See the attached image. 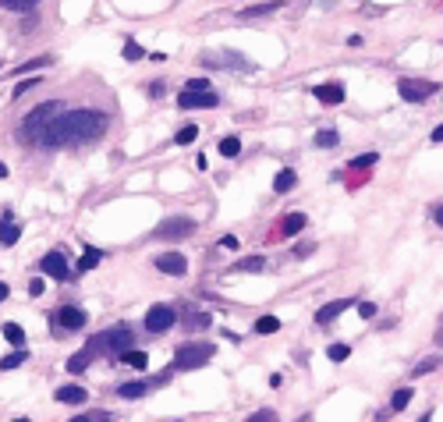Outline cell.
I'll use <instances>...</instances> for the list:
<instances>
[{
    "label": "cell",
    "instance_id": "43",
    "mask_svg": "<svg viewBox=\"0 0 443 422\" xmlns=\"http://www.w3.org/2000/svg\"><path fill=\"white\" fill-rule=\"evenodd\" d=\"M312 249H316V245H298V249H294V256H298V259H305Z\"/></svg>",
    "mask_w": 443,
    "mask_h": 422
},
{
    "label": "cell",
    "instance_id": "2",
    "mask_svg": "<svg viewBox=\"0 0 443 422\" xmlns=\"http://www.w3.org/2000/svg\"><path fill=\"white\" fill-rule=\"evenodd\" d=\"M132 344H135L132 326H114V330H107V334H96L93 341L85 344V351H89V355H96V351H107V355H125V351H132Z\"/></svg>",
    "mask_w": 443,
    "mask_h": 422
},
{
    "label": "cell",
    "instance_id": "19",
    "mask_svg": "<svg viewBox=\"0 0 443 422\" xmlns=\"http://www.w3.org/2000/svg\"><path fill=\"white\" fill-rule=\"evenodd\" d=\"M103 259V252L100 249H85L82 252V259H78V274H89V270H96V263Z\"/></svg>",
    "mask_w": 443,
    "mask_h": 422
},
{
    "label": "cell",
    "instance_id": "30",
    "mask_svg": "<svg viewBox=\"0 0 443 422\" xmlns=\"http://www.w3.org/2000/svg\"><path fill=\"white\" fill-rule=\"evenodd\" d=\"M36 4H39V0H0V8H8V11H28Z\"/></svg>",
    "mask_w": 443,
    "mask_h": 422
},
{
    "label": "cell",
    "instance_id": "37",
    "mask_svg": "<svg viewBox=\"0 0 443 422\" xmlns=\"http://www.w3.org/2000/svg\"><path fill=\"white\" fill-rule=\"evenodd\" d=\"M125 57H128V60H138V57H142V46L128 39V43H125Z\"/></svg>",
    "mask_w": 443,
    "mask_h": 422
},
{
    "label": "cell",
    "instance_id": "18",
    "mask_svg": "<svg viewBox=\"0 0 443 422\" xmlns=\"http://www.w3.org/2000/svg\"><path fill=\"white\" fill-rule=\"evenodd\" d=\"M294 185H298V174H294V170H280L277 177H273V188L284 195V192H291Z\"/></svg>",
    "mask_w": 443,
    "mask_h": 422
},
{
    "label": "cell",
    "instance_id": "36",
    "mask_svg": "<svg viewBox=\"0 0 443 422\" xmlns=\"http://www.w3.org/2000/svg\"><path fill=\"white\" fill-rule=\"evenodd\" d=\"M337 139H341L337 132H319V135H316V146H334Z\"/></svg>",
    "mask_w": 443,
    "mask_h": 422
},
{
    "label": "cell",
    "instance_id": "33",
    "mask_svg": "<svg viewBox=\"0 0 443 422\" xmlns=\"http://www.w3.org/2000/svg\"><path fill=\"white\" fill-rule=\"evenodd\" d=\"M376 160H379L376 153H362V157H354V160H351V167H354V170H362V167H372Z\"/></svg>",
    "mask_w": 443,
    "mask_h": 422
},
{
    "label": "cell",
    "instance_id": "5",
    "mask_svg": "<svg viewBox=\"0 0 443 422\" xmlns=\"http://www.w3.org/2000/svg\"><path fill=\"white\" fill-rule=\"evenodd\" d=\"M397 93H401V100H408V103H426L429 96H436V85L426 82V78H401V82H397Z\"/></svg>",
    "mask_w": 443,
    "mask_h": 422
},
{
    "label": "cell",
    "instance_id": "27",
    "mask_svg": "<svg viewBox=\"0 0 443 422\" xmlns=\"http://www.w3.org/2000/svg\"><path fill=\"white\" fill-rule=\"evenodd\" d=\"M25 358H28L25 351H11L8 358H0V369H4V373H8V369H18V366H21Z\"/></svg>",
    "mask_w": 443,
    "mask_h": 422
},
{
    "label": "cell",
    "instance_id": "12",
    "mask_svg": "<svg viewBox=\"0 0 443 422\" xmlns=\"http://www.w3.org/2000/svg\"><path fill=\"white\" fill-rule=\"evenodd\" d=\"M312 96H316L319 103H327V107H337V103H344V85H337V82H323V85L312 89Z\"/></svg>",
    "mask_w": 443,
    "mask_h": 422
},
{
    "label": "cell",
    "instance_id": "51",
    "mask_svg": "<svg viewBox=\"0 0 443 422\" xmlns=\"http://www.w3.org/2000/svg\"><path fill=\"white\" fill-rule=\"evenodd\" d=\"M11 422H33V419H11Z\"/></svg>",
    "mask_w": 443,
    "mask_h": 422
},
{
    "label": "cell",
    "instance_id": "38",
    "mask_svg": "<svg viewBox=\"0 0 443 422\" xmlns=\"http://www.w3.org/2000/svg\"><path fill=\"white\" fill-rule=\"evenodd\" d=\"M359 313H362V319H372L376 316V306H372V301H359Z\"/></svg>",
    "mask_w": 443,
    "mask_h": 422
},
{
    "label": "cell",
    "instance_id": "8",
    "mask_svg": "<svg viewBox=\"0 0 443 422\" xmlns=\"http://www.w3.org/2000/svg\"><path fill=\"white\" fill-rule=\"evenodd\" d=\"M174 323H177V313L170 306H150V313H145V330L150 334H163Z\"/></svg>",
    "mask_w": 443,
    "mask_h": 422
},
{
    "label": "cell",
    "instance_id": "1",
    "mask_svg": "<svg viewBox=\"0 0 443 422\" xmlns=\"http://www.w3.org/2000/svg\"><path fill=\"white\" fill-rule=\"evenodd\" d=\"M103 132H107V114H100V110H64L46 125L39 142L50 146V149L82 146V142H96Z\"/></svg>",
    "mask_w": 443,
    "mask_h": 422
},
{
    "label": "cell",
    "instance_id": "50",
    "mask_svg": "<svg viewBox=\"0 0 443 422\" xmlns=\"http://www.w3.org/2000/svg\"><path fill=\"white\" fill-rule=\"evenodd\" d=\"M0 177H8V167L4 164H0Z\"/></svg>",
    "mask_w": 443,
    "mask_h": 422
},
{
    "label": "cell",
    "instance_id": "6",
    "mask_svg": "<svg viewBox=\"0 0 443 422\" xmlns=\"http://www.w3.org/2000/svg\"><path fill=\"white\" fill-rule=\"evenodd\" d=\"M50 323H53V334H75V330L85 326V313L75 309V306H64V309H57L50 316Z\"/></svg>",
    "mask_w": 443,
    "mask_h": 422
},
{
    "label": "cell",
    "instance_id": "42",
    "mask_svg": "<svg viewBox=\"0 0 443 422\" xmlns=\"http://www.w3.org/2000/svg\"><path fill=\"white\" fill-rule=\"evenodd\" d=\"M28 291H33V294H43V281H39V277L28 281Z\"/></svg>",
    "mask_w": 443,
    "mask_h": 422
},
{
    "label": "cell",
    "instance_id": "49",
    "mask_svg": "<svg viewBox=\"0 0 443 422\" xmlns=\"http://www.w3.org/2000/svg\"><path fill=\"white\" fill-rule=\"evenodd\" d=\"M433 142H443V125H440V128L433 132Z\"/></svg>",
    "mask_w": 443,
    "mask_h": 422
},
{
    "label": "cell",
    "instance_id": "41",
    "mask_svg": "<svg viewBox=\"0 0 443 422\" xmlns=\"http://www.w3.org/2000/svg\"><path fill=\"white\" fill-rule=\"evenodd\" d=\"M185 89H210V82H206V78H192Z\"/></svg>",
    "mask_w": 443,
    "mask_h": 422
},
{
    "label": "cell",
    "instance_id": "29",
    "mask_svg": "<svg viewBox=\"0 0 443 422\" xmlns=\"http://www.w3.org/2000/svg\"><path fill=\"white\" fill-rule=\"evenodd\" d=\"M408 401H411V387H401L397 394L390 398V408H394V412H401V408H408Z\"/></svg>",
    "mask_w": 443,
    "mask_h": 422
},
{
    "label": "cell",
    "instance_id": "17",
    "mask_svg": "<svg viewBox=\"0 0 443 422\" xmlns=\"http://www.w3.org/2000/svg\"><path fill=\"white\" fill-rule=\"evenodd\" d=\"M302 227H305V213H287V217H284V224H280L284 238H291V234H298Z\"/></svg>",
    "mask_w": 443,
    "mask_h": 422
},
{
    "label": "cell",
    "instance_id": "34",
    "mask_svg": "<svg viewBox=\"0 0 443 422\" xmlns=\"http://www.w3.org/2000/svg\"><path fill=\"white\" fill-rule=\"evenodd\" d=\"M436 366H440V362H436V358H429V362H419V366H415V369H411V376H426V373H433Z\"/></svg>",
    "mask_w": 443,
    "mask_h": 422
},
{
    "label": "cell",
    "instance_id": "13",
    "mask_svg": "<svg viewBox=\"0 0 443 422\" xmlns=\"http://www.w3.org/2000/svg\"><path fill=\"white\" fill-rule=\"evenodd\" d=\"M351 306H354L351 298H337V301H330V306H323V309L316 313V323H319V326H330V323H334L341 313H347Z\"/></svg>",
    "mask_w": 443,
    "mask_h": 422
},
{
    "label": "cell",
    "instance_id": "47",
    "mask_svg": "<svg viewBox=\"0 0 443 422\" xmlns=\"http://www.w3.org/2000/svg\"><path fill=\"white\" fill-rule=\"evenodd\" d=\"M68 422H93V415H75V419H68Z\"/></svg>",
    "mask_w": 443,
    "mask_h": 422
},
{
    "label": "cell",
    "instance_id": "4",
    "mask_svg": "<svg viewBox=\"0 0 443 422\" xmlns=\"http://www.w3.org/2000/svg\"><path fill=\"white\" fill-rule=\"evenodd\" d=\"M213 344H181L174 355V369H195V366H206L213 358Z\"/></svg>",
    "mask_w": 443,
    "mask_h": 422
},
{
    "label": "cell",
    "instance_id": "40",
    "mask_svg": "<svg viewBox=\"0 0 443 422\" xmlns=\"http://www.w3.org/2000/svg\"><path fill=\"white\" fill-rule=\"evenodd\" d=\"M220 249H230V252H234V249H238V238H234V234H224V238H220Z\"/></svg>",
    "mask_w": 443,
    "mask_h": 422
},
{
    "label": "cell",
    "instance_id": "24",
    "mask_svg": "<svg viewBox=\"0 0 443 422\" xmlns=\"http://www.w3.org/2000/svg\"><path fill=\"white\" fill-rule=\"evenodd\" d=\"M277 8H284V4H280V0H270V4H252V8H245L242 15L255 18V15H270V11H277Z\"/></svg>",
    "mask_w": 443,
    "mask_h": 422
},
{
    "label": "cell",
    "instance_id": "15",
    "mask_svg": "<svg viewBox=\"0 0 443 422\" xmlns=\"http://www.w3.org/2000/svg\"><path fill=\"white\" fill-rule=\"evenodd\" d=\"M57 401H61V405H82L85 401V387H78V383L57 387Z\"/></svg>",
    "mask_w": 443,
    "mask_h": 422
},
{
    "label": "cell",
    "instance_id": "31",
    "mask_svg": "<svg viewBox=\"0 0 443 422\" xmlns=\"http://www.w3.org/2000/svg\"><path fill=\"white\" fill-rule=\"evenodd\" d=\"M245 422H280V419H277V412H273V408H262V412H255V415H248Z\"/></svg>",
    "mask_w": 443,
    "mask_h": 422
},
{
    "label": "cell",
    "instance_id": "45",
    "mask_svg": "<svg viewBox=\"0 0 443 422\" xmlns=\"http://www.w3.org/2000/svg\"><path fill=\"white\" fill-rule=\"evenodd\" d=\"M436 344L443 348V316H440V326H436Z\"/></svg>",
    "mask_w": 443,
    "mask_h": 422
},
{
    "label": "cell",
    "instance_id": "21",
    "mask_svg": "<svg viewBox=\"0 0 443 422\" xmlns=\"http://www.w3.org/2000/svg\"><path fill=\"white\" fill-rule=\"evenodd\" d=\"M89 362H93V355H89V351L82 348L78 355H71V358H68V373H85V369H89Z\"/></svg>",
    "mask_w": 443,
    "mask_h": 422
},
{
    "label": "cell",
    "instance_id": "23",
    "mask_svg": "<svg viewBox=\"0 0 443 422\" xmlns=\"http://www.w3.org/2000/svg\"><path fill=\"white\" fill-rule=\"evenodd\" d=\"M280 330V319L277 316H259L255 319V334H277Z\"/></svg>",
    "mask_w": 443,
    "mask_h": 422
},
{
    "label": "cell",
    "instance_id": "9",
    "mask_svg": "<svg viewBox=\"0 0 443 422\" xmlns=\"http://www.w3.org/2000/svg\"><path fill=\"white\" fill-rule=\"evenodd\" d=\"M39 270H43L46 277H53V281H71V266H68L64 252H57V249L39 259Z\"/></svg>",
    "mask_w": 443,
    "mask_h": 422
},
{
    "label": "cell",
    "instance_id": "14",
    "mask_svg": "<svg viewBox=\"0 0 443 422\" xmlns=\"http://www.w3.org/2000/svg\"><path fill=\"white\" fill-rule=\"evenodd\" d=\"M21 238V227L15 224V213H4L0 217V245H15Z\"/></svg>",
    "mask_w": 443,
    "mask_h": 422
},
{
    "label": "cell",
    "instance_id": "3",
    "mask_svg": "<svg viewBox=\"0 0 443 422\" xmlns=\"http://www.w3.org/2000/svg\"><path fill=\"white\" fill-rule=\"evenodd\" d=\"M61 114V107L57 103H43V107H36V110H28V117L21 121V139H28V142H39V135L46 132V125Z\"/></svg>",
    "mask_w": 443,
    "mask_h": 422
},
{
    "label": "cell",
    "instance_id": "28",
    "mask_svg": "<svg viewBox=\"0 0 443 422\" xmlns=\"http://www.w3.org/2000/svg\"><path fill=\"white\" fill-rule=\"evenodd\" d=\"M195 135H199V128H195V125H185L181 132L174 135V142H177V146H192V142H195Z\"/></svg>",
    "mask_w": 443,
    "mask_h": 422
},
{
    "label": "cell",
    "instance_id": "10",
    "mask_svg": "<svg viewBox=\"0 0 443 422\" xmlns=\"http://www.w3.org/2000/svg\"><path fill=\"white\" fill-rule=\"evenodd\" d=\"M195 231V220H188V217H170V220H163L160 227H156V238H188Z\"/></svg>",
    "mask_w": 443,
    "mask_h": 422
},
{
    "label": "cell",
    "instance_id": "25",
    "mask_svg": "<svg viewBox=\"0 0 443 422\" xmlns=\"http://www.w3.org/2000/svg\"><path fill=\"white\" fill-rule=\"evenodd\" d=\"M4 337H8V344H15V348H18V344L25 341V330H21L18 323H4Z\"/></svg>",
    "mask_w": 443,
    "mask_h": 422
},
{
    "label": "cell",
    "instance_id": "26",
    "mask_svg": "<svg viewBox=\"0 0 443 422\" xmlns=\"http://www.w3.org/2000/svg\"><path fill=\"white\" fill-rule=\"evenodd\" d=\"M220 153H224V157H238V153H242V142L234 139V135L220 139Z\"/></svg>",
    "mask_w": 443,
    "mask_h": 422
},
{
    "label": "cell",
    "instance_id": "20",
    "mask_svg": "<svg viewBox=\"0 0 443 422\" xmlns=\"http://www.w3.org/2000/svg\"><path fill=\"white\" fill-rule=\"evenodd\" d=\"M262 266H266L262 256H248V259H242V263H234V270H238V274H259Z\"/></svg>",
    "mask_w": 443,
    "mask_h": 422
},
{
    "label": "cell",
    "instance_id": "39",
    "mask_svg": "<svg viewBox=\"0 0 443 422\" xmlns=\"http://www.w3.org/2000/svg\"><path fill=\"white\" fill-rule=\"evenodd\" d=\"M33 85H36V78H25V82H18V85H15V96H25Z\"/></svg>",
    "mask_w": 443,
    "mask_h": 422
},
{
    "label": "cell",
    "instance_id": "32",
    "mask_svg": "<svg viewBox=\"0 0 443 422\" xmlns=\"http://www.w3.org/2000/svg\"><path fill=\"white\" fill-rule=\"evenodd\" d=\"M327 355H330V362H344V358L351 355V348H347V344H330Z\"/></svg>",
    "mask_w": 443,
    "mask_h": 422
},
{
    "label": "cell",
    "instance_id": "48",
    "mask_svg": "<svg viewBox=\"0 0 443 422\" xmlns=\"http://www.w3.org/2000/svg\"><path fill=\"white\" fill-rule=\"evenodd\" d=\"M8 294H11V291H8V284H4V281H0V301H4Z\"/></svg>",
    "mask_w": 443,
    "mask_h": 422
},
{
    "label": "cell",
    "instance_id": "46",
    "mask_svg": "<svg viewBox=\"0 0 443 422\" xmlns=\"http://www.w3.org/2000/svg\"><path fill=\"white\" fill-rule=\"evenodd\" d=\"M93 422H114V419H110L107 412H96V415H93Z\"/></svg>",
    "mask_w": 443,
    "mask_h": 422
},
{
    "label": "cell",
    "instance_id": "22",
    "mask_svg": "<svg viewBox=\"0 0 443 422\" xmlns=\"http://www.w3.org/2000/svg\"><path fill=\"white\" fill-rule=\"evenodd\" d=\"M121 358L128 362L132 369H142V373H145V366H150V355H145V351H135V348H132V351H125Z\"/></svg>",
    "mask_w": 443,
    "mask_h": 422
},
{
    "label": "cell",
    "instance_id": "52",
    "mask_svg": "<svg viewBox=\"0 0 443 422\" xmlns=\"http://www.w3.org/2000/svg\"><path fill=\"white\" fill-rule=\"evenodd\" d=\"M419 422H429V415H426V419H419Z\"/></svg>",
    "mask_w": 443,
    "mask_h": 422
},
{
    "label": "cell",
    "instance_id": "16",
    "mask_svg": "<svg viewBox=\"0 0 443 422\" xmlns=\"http://www.w3.org/2000/svg\"><path fill=\"white\" fill-rule=\"evenodd\" d=\"M150 387H153V380H135V383H121V387H117V394L132 401V398H142Z\"/></svg>",
    "mask_w": 443,
    "mask_h": 422
},
{
    "label": "cell",
    "instance_id": "44",
    "mask_svg": "<svg viewBox=\"0 0 443 422\" xmlns=\"http://www.w3.org/2000/svg\"><path fill=\"white\" fill-rule=\"evenodd\" d=\"M433 220H436V224L443 227V206H436V209H433Z\"/></svg>",
    "mask_w": 443,
    "mask_h": 422
},
{
    "label": "cell",
    "instance_id": "7",
    "mask_svg": "<svg viewBox=\"0 0 443 422\" xmlns=\"http://www.w3.org/2000/svg\"><path fill=\"white\" fill-rule=\"evenodd\" d=\"M217 103H220V96L213 93V89H185V93L177 96V107L181 110H210Z\"/></svg>",
    "mask_w": 443,
    "mask_h": 422
},
{
    "label": "cell",
    "instance_id": "11",
    "mask_svg": "<svg viewBox=\"0 0 443 422\" xmlns=\"http://www.w3.org/2000/svg\"><path fill=\"white\" fill-rule=\"evenodd\" d=\"M156 270L160 274H170V277H185L188 274V259L181 252H163V256H156Z\"/></svg>",
    "mask_w": 443,
    "mask_h": 422
},
{
    "label": "cell",
    "instance_id": "35",
    "mask_svg": "<svg viewBox=\"0 0 443 422\" xmlns=\"http://www.w3.org/2000/svg\"><path fill=\"white\" fill-rule=\"evenodd\" d=\"M46 64H50V57H36V60H28V64H21L18 71L25 75V71H36V68H46Z\"/></svg>",
    "mask_w": 443,
    "mask_h": 422
}]
</instances>
